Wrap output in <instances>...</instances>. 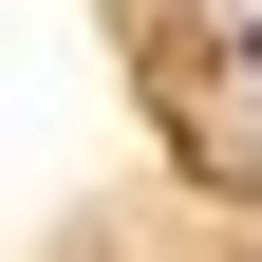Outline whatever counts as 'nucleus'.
I'll use <instances>...</instances> for the list:
<instances>
[{"instance_id": "nucleus-1", "label": "nucleus", "mask_w": 262, "mask_h": 262, "mask_svg": "<svg viewBox=\"0 0 262 262\" xmlns=\"http://www.w3.org/2000/svg\"><path fill=\"white\" fill-rule=\"evenodd\" d=\"M244 75H262V38H244Z\"/></svg>"}]
</instances>
